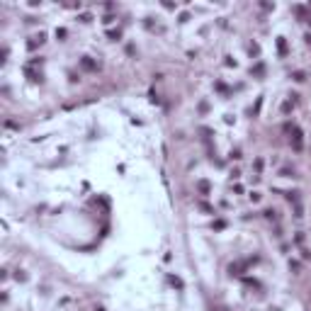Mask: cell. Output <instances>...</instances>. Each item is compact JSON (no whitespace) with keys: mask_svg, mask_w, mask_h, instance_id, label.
Wrapping results in <instances>:
<instances>
[]
</instances>
